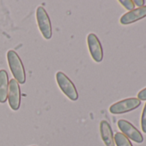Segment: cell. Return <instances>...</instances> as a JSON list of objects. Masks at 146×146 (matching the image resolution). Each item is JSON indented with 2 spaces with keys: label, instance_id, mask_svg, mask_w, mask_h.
<instances>
[{
  "label": "cell",
  "instance_id": "6da1fadb",
  "mask_svg": "<svg viewBox=\"0 0 146 146\" xmlns=\"http://www.w3.org/2000/svg\"><path fill=\"white\" fill-rule=\"evenodd\" d=\"M7 60L11 70V73L14 77V79L21 84H25L26 82V74L23 64L19 57V55L14 50H10L7 52Z\"/></svg>",
  "mask_w": 146,
  "mask_h": 146
},
{
  "label": "cell",
  "instance_id": "9a60e30c",
  "mask_svg": "<svg viewBox=\"0 0 146 146\" xmlns=\"http://www.w3.org/2000/svg\"><path fill=\"white\" fill-rule=\"evenodd\" d=\"M133 3H134L135 5H137L138 7H143V5H144V1H143V0H134Z\"/></svg>",
  "mask_w": 146,
  "mask_h": 146
},
{
  "label": "cell",
  "instance_id": "ba28073f",
  "mask_svg": "<svg viewBox=\"0 0 146 146\" xmlns=\"http://www.w3.org/2000/svg\"><path fill=\"white\" fill-rule=\"evenodd\" d=\"M144 17H146V5L138 7L124 14L119 19V23L122 25H129Z\"/></svg>",
  "mask_w": 146,
  "mask_h": 146
},
{
  "label": "cell",
  "instance_id": "8fae6325",
  "mask_svg": "<svg viewBox=\"0 0 146 146\" xmlns=\"http://www.w3.org/2000/svg\"><path fill=\"white\" fill-rule=\"evenodd\" d=\"M114 137V143L116 146H132L129 138L121 132H116Z\"/></svg>",
  "mask_w": 146,
  "mask_h": 146
},
{
  "label": "cell",
  "instance_id": "52a82bcc",
  "mask_svg": "<svg viewBox=\"0 0 146 146\" xmlns=\"http://www.w3.org/2000/svg\"><path fill=\"white\" fill-rule=\"evenodd\" d=\"M90 53L95 62L100 63L103 58V50L98 37L95 34H90L87 37Z\"/></svg>",
  "mask_w": 146,
  "mask_h": 146
},
{
  "label": "cell",
  "instance_id": "9c48e42d",
  "mask_svg": "<svg viewBox=\"0 0 146 146\" xmlns=\"http://www.w3.org/2000/svg\"><path fill=\"white\" fill-rule=\"evenodd\" d=\"M100 132L102 141L106 146H114V137L110 124L107 120H102L100 123Z\"/></svg>",
  "mask_w": 146,
  "mask_h": 146
},
{
  "label": "cell",
  "instance_id": "3957f363",
  "mask_svg": "<svg viewBox=\"0 0 146 146\" xmlns=\"http://www.w3.org/2000/svg\"><path fill=\"white\" fill-rule=\"evenodd\" d=\"M36 19L39 29L46 40L52 38V25L49 16L42 6H39L36 10Z\"/></svg>",
  "mask_w": 146,
  "mask_h": 146
},
{
  "label": "cell",
  "instance_id": "5b68a950",
  "mask_svg": "<svg viewBox=\"0 0 146 146\" xmlns=\"http://www.w3.org/2000/svg\"><path fill=\"white\" fill-rule=\"evenodd\" d=\"M118 127L126 137L131 139L137 143H141L143 141V137L141 132L129 121L125 119H119L118 121Z\"/></svg>",
  "mask_w": 146,
  "mask_h": 146
},
{
  "label": "cell",
  "instance_id": "8992f818",
  "mask_svg": "<svg viewBox=\"0 0 146 146\" xmlns=\"http://www.w3.org/2000/svg\"><path fill=\"white\" fill-rule=\"evenodd\" d=\"M8 102L11 108L14 111L19 109L21 105V90L19 84L13 78L9 83L8 90Z\"/></svg>",
  "mask_w": 146,
  "mask_h": 146
},
{
  "label": "cell",
  "instance_id": "277c9868",
  "mask_svg": "<svg viewBox=\"0 0 146 146\" xmlns=\"http://www.w3.org/2000/svg\"><path fill=\"white\" fill-rule=\"evenodd\" d=\"M141 102L137 98H127L113 103L109 108V112L112 114H123L137 108Z\"/></svg>",
  "mask_w": 146,
  "mask_h": 146
},
{
  "label": "cell",
  "instance_id": "4fadbf2b",
  "mask_svg": "<svg viewBox=\"0 0 146 146\" xmlns=\"http://www.w3.org/2000/svg\"><path fill=\"white\" fill-rule=\"evenodd\" d=\"M141 127H142V131L146 133V102L144 104V108L141 115Z\"/></svg>",
  "mask_w": 146,
  "mask_h": 146
},
{
  "label": "cell",
  "instance_id": "7c38bea8",
  "mask_svg": "<svg viewBox=\"0 0 146 146\" xmlns=\"http://www.w3.org/2000/svg\"><path fill=\"white\" fill-rule=\"evenodd\" d=\"M119 3L128 11H131L135 8V5L132 0H119Z\"/></svg>",
  "mask_w": 146,
  "mask_h": 146
},
{
  "label": "cell",
  "instance_id": "7a4b0ae2",
  "mask_svg": "<svg viewBox=\"0 0 146 146\" xmlns=\"http://www.w3.org/2000/svg\"><path fill=\"white\" fill-rule=\"evenodd\" d=\"M56 80L61 91L71 101L75 102L78 99V92L72 81L62 71L56 73Z\"/></svg>",
  "mask_w": 146,
  "mask_h": 146
},
{
  "label": "cell",
  "instance_id": "30bf717a",
  "mask_svg": "<svg viewBox=\"0 0 146 146\" xmlns=\"http://www.w3.org/2000/svg\"><path fill=\"white\" fill-rule=\"evenodd\" d=\"M9 76L5 70H0V103H5L8 98Z\"/></svg>",
  "mask_w": 146,
  "mask_h": 146
},
{
  "label": "cell",
  "instance_id": "5bb4252c",
  "mask_svg": "<svg viewBox=\"0 0 146 146\" xmlns=\"http://www.w3.org/2000/svg\"><path fill=\"white\" fill-rule=\"evenodd\" d=\"M137 99L141 101H146V88L140 90L137 94Z\"/></svg>",
  "mask_w": 146,
  "mask_h": 146
}]
</instances>
